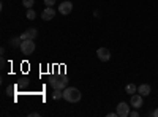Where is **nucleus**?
Segmentation results:
<instances>
[{
    "label": "nucleus",
    "mask_w": 158,
    "mask_h": 117,
    "mask_svg": "<svg viewBox=\"0 0 158 117\" xmlns=\"http://www.w3.org/2000/svg\"><path fill=\"white\" fill-rule=\"evenodd\" d=\"M63 98L70 103H77L81 100V92L76 87H67V89H63Z\"/></svg>",
    "instance_id": "f257e3e1"
},
{
    "label": "nucleus",
    "mask_w": 158,
    "mask_h": 117,
    "mask_svg": "<svg viewBox=\"0 0 158 117\" xmlns=\"http://www.w3.org/2000/svg\"><path fill=\"white\" fill-rule=\"evenodd\" d=\"M19 49L22 51L24 56H30L35 52V40H22Z\"/></svg>",
    "instance_id": "f03ea898"
},
{
    "label": "nucleus",
    "mask_w": 158,
    "mask_h": 117,
    "mask_svg": "<svg viewBox=\"0 0 158 117\" xmlns=\"http://www.w3.org/2000/svg\"><path fill=\"white\" fill-rule=\"evenodd\" d=\"M49 84H51L52 89H60V90H63V89H67V87H68V79H67L65 76L52 77V79L49 81Z\"/></svg>",
    "instance_id": "7ed1b4c3"
},
{
    "label": "nucleus",
    "mask_w": 158,
    "mask_h": 117,
    "mask_svg": "<svg viewBox=\"0 0 158 117\" xmlns=\"http://www.w3.org/2000/svg\"><path fill=\"white\" fill-rule=\"evenodd\" d=\"M71 11H73V3L70 2V0H65V2H62L59 5V13L63 15V16H68Z\"/></svg>",
    "instance_id": "20e7f679"
},
{
    "label": "nucleus",
    "mask_w": 158,
    "mask_h": 117,
    "mask_svg": "<svg viewBox=\"0 0 158 117\" xmlns=\"http://www.w3.org/2000/svg\"><path fill=\"white\" fill-rule=\"evenodd\" d=\"M97 56H98V60L108 62V60H111V51L108 48H98L97 49Z\"/></svg>",
    "instance_id": "39448f33"
},
{
    "label": "nucleus",
    "mask_w": 158,
    "mask_h": 117,
    "mask_svg": "<svg viewBox=\"0 0 158 117\" xmlns=\"http://www.w3.org/2000/svg\"><path fill=\"white\" fill-rule=\"evenodd\" d=\"M115 111H117V115H118V117H127V115H130V106L127 105L125 101L118 103Z\"/></svg>",
    "instance_id": "423d86ee"
},
{
    "label": "nucleus",
    "mask_w": 158,
    "mask_h": 117,
    "mask_svg": "<svg viewBox=\"0 0 158 117\" xmlns=\"http://www.w3.org/2000/svg\"><path fill=\"white\" fill-rule=\"evenodd\" d=\"M130 103H131V106H133L135 109H139V108L142 106V103H144V100H142V95H141V94H133V95H131V100H130Z\"/></svg>",
    "instance_id": "0eeeda50"
},
{
    "label": "nucleus",
    "mask_w": 158,
    "mask_h": 117,
    "mask_svg": "<svg viewBox=\"0 0 158 117\" xmlns=\"http://www.w3.org/2000/svg\"><path fill=\"white\" fill-rule=\"evenodd\" d=\"M36 35H38V30L33 29V27H30V29H27L21 35V40H35Z\"/></svg>",
    "instance_id": "6e6552de"
},
{
    "label": "nucleus",
    "mask_w": 158,
    "mask_h": 117,
    "mask_svg": "<svg viewBox=\"0 0 158 117\" xmlns=\"http://www.w3.org/2000/svg\"><path fill=\"white\" fill-rule=\"evenodd\" d=\"M54 16H56V10L52 8V6H46V8L43 10V13H41V18H43L44 21L54 19Z\"/></svg>",
    "instance_id": "1a4fd4ad"
},
{
    "label": "nucleus",
    "mask_w": 158,
    "mask_h": 117,
    "mask_svg": "<svg viewBox=\"0 0 158 117\" xmlns=\"http://www.w3.org/2000/svg\"><path fill=\"white\" fill-rule=\"evenodd\" d=\"M150 92H152V87H150L149 84H141V86L138 87V94H141L142 97H149Z\"/></svg>",
    "instance_id": "9d476101"
},
{
    "label": "nucleus",
    "mask_w": 158,
    "mask_h": 117,
    "mask_svg": "<svg viewBox=\"0 0 158 117\" xmlns=\"http://www.w3.org/2000/svg\"><path fill=\"white\" fill-rule=\"evenodd\" d=\"M21 43H22L21 36H15V38H11V40H10V46H11V48H19Z\"/></svg>",
    "instance_id": "9b49d317"
},
{
    "label": "nucleus",
    "mask_w": 158,
    "mask_h": 117,
    "mask_svg": "<svg viewBox=\"0 0 158 117\" xmlns=\"http://www.w3.org/2000/svg\"><path fill=\"white\" fill-rule=\"evenodd\" d=\"M136 90H138V89H136V86H135V84H128V86L125 87V92H127L128 95H133V94H136Z\"/></svg>",
    "instance_id": "f8f14e48"
},
{
    "label": "nucleus",
    "mask_w": 158,
    "mask_h": 117,
    "mask_svg": "<svg viewBox=\"0 0 158 117\" xmlns=\"http://www.w3.org/2000/svg\"><path fill=\"white\" fill-rule=\"evenodd\" d=\"M52 98H54V100L63 98V90H60V89H54V94H52Z\"/></svg>",
    "instance_id": "ddd939ff"
},
{
    "label": "nucleus",
    "mask_w": 158,
    "mask_h": 117,
    "mask_svg": "<svg viewBox=\"0 0 158 117\" xmlns=\"http://www.w3.org/2000/svg\"><path fill=\"white\" fill-rule=\"evenodd\" d=\"M25 18H27V19H30V21H33L35 18H36V13H35V10H27V15H25Z\"/></svg>",
    "instance_id": "4468645a"
},
{
    "label": "nucleus",
    "mask_w": 158,
    "mask_h": 117,
    "mask_svg": "<svg viewBox=\"0 0 158 117\" xmlns=\"http://www.w3.org/2000/svg\"><path fill=\"white\" fill-rule=\"evenodd\" d=\"M22 5L27 8V10H30V8L35 5V0H22Z\"/></svg>",
    "instance_id": "2eb2a0df"
},
{
    "label": "nucleus",
    "mask_w": 158,
    "mask_h": 117,
    "mask_svg": "<svg viewBox=\"0 0 158 117\" xmlns=\"http://www.w3.org/2000/svg\"><path fill=\"white\" fill-rule=\"evenodd\" d=\"M44 5L46 6H52V5H56V0H44Z\"/></svg>",
    "instance_id": "dca6fc26"
},
{
    "label": "nucleus",
    "mask_w": 158,
    "mask_h": 117,
    "mask_svg": "<svg viewBox=\"0 0 158 117\" xmlns=\"http://www.w3.org/2000/svg\"><path fill=\"white\" fill-rule=\"evenodd\" d=\"M130 115H131V117H138V115H139L138 109H135V111H130Z\"/></svg>",
    "instance_id": "f3484780"
},
{
    "label": "nucleus",
    "mask_w": 158,
    "mask_h": 117,
    "mask_svg": "<svg viewBox=\"0 0 158 117\" xmlns=\"http://www.w3.org/2000/svg\"><path fill=\"white\" fill-rule=\"evenodd\" d=\"M115 115H117V111H115V112H109V114H108V117H115Z\"/></svg>",
    "instance_id": "a211bd4d"
},
{
    "label": "nucleus",
    "mask_w": 158,
    "mask_h": 117,
    "mask_svg": "<svg viewBox=\"0 0 158 117\" xmlns=\"http://www.w3.org/2000/svg\"><path fill=\"white\" fill-rule=\"evenodd\" d=\"M152 115H153V117H158V108H156V109L152 112Z\"/></svg>",
    "instance_id": "6ab92c4d"
}]
</instances>
